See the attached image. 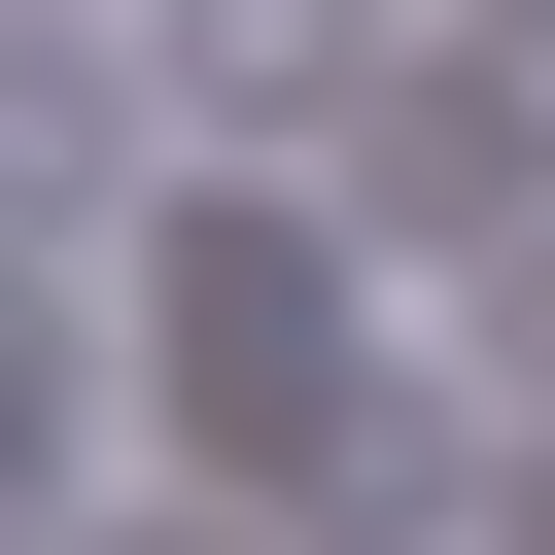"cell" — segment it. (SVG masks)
<instances>
[{"mask_svg": "<svg viewBox=\"0 0 555 555\" xmlns=\"http://www.w3.org/2000/svg\"><path fill=\"white\" fill-rule=\"evenodd\" d=\"M173 69H208V104H312V69H347V0H173Z\"/></svg>", "mask_w": 555, "mask_h": 555, "instance_id": "obj_1", "label": "cell"}]
</instances>
